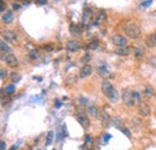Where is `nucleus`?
Returning a JSON list of instances; mask_svg holds the SVG:
<instances>
[{
	"label": "nucleus",
	"instance_id": "1",
	"mask_svg": "<svg viewBox=\"0 0 156 150\" xmlns=\"http://www.w3.org/2000/svg\"><path fill=\"white\" fill-rule=\"evenodd\" d=\"M121 98L124 101V103L129 107H133L136 105V97H135V93L129 89V88H125L122 89L121 91Z\"/></svg>",
	"mask_w": 156,
	"mask_h": 150
},
{
	"label": "nucleus",
	"instance_id": "2",
	"mask_svg": "<svg viewBox=\"0 0 156 150\" xmlns=\"http://www.w3.org/2000/svg\"><path fill=\"white\" fill-rule=\"evenodd\" d=\"M124 31L125 34L132 40H136L140 36V29L133 23H126L124 25Z\"/></svg>",
	"mask_w": 156,
	"mask_h": 150
},
{
	"label": "nucleus",
	"instance_id": "3",
	"mask_svg": "<svg viewBox=\"0 0 156 150\" xmlns=\"http://www.w3.org/2000/svg\"><path fill=\"white\" fill-rule=\"evenodd\" d=\"M76 116H77L78 123L83 126V129H88V127L90 126L89 119H88V116H87V114H85L84 111H82V109L77 108V109H76Z\"/></svg>",
	"mask_w": 156,
	"mask_h": 150
},
{
	"label": "nucleus",
	"instance_id": "4",
	"mask_svg": "<svg viewBox=\"0 0 156 150\" xmlns=\"http://www.w3.org/2000/svg\"><path fill=\"white\" fill-rule=\"evenodd\" d=\"M2 38H5L6 41L11 42L12 45H15V43H17V42H18L17 34H16L15 31H12V30H5V31L2 33Z\"/></svg>",
	"mask_w": 156,
	"mask_h": 150
},
{
	"label": "nucleus",
	"instance_id": "5",
	"mask_svg": "<svg viewBox=\"0 0 156 150\" xmlns=\"http://www.w3.org/2000/svg\"><path fill=\"white\" fill-rule=\"evenodd\" d=\"M112 42H113L114 46H117L118 48H119V47H126V45H127L126 38H124V36L120 35V34L114 35V36L112 38Z\"/></svg>",
	"mask_w": 156,
	"mask_h": 150
},
{
	"label": "nucleus",
	"instance_id": "6",
	"mask_svg": "<svg viewBox=\"0 0 156 150\" xmlns=\"http://www.w3.org/2000/svg\"><path fill=\"white\" fill-rule=\"evenodd\" d=\"M138 113H139L140 116H148L150 114V108H149V106H148L147 102L140 101L138 103Z\"/></svg>",
	"mask_w": 156,
	"mask_h": 150
},
{
	"label": "nucleus",
	"instance_id": "7",
	"mask_svg": "<svg viewBox=\"0 0 156 150\" xmlns=\"http://www.w3.org/2000/svg\"><path fill=\"white\" fill-rule=\"evenodd\" d=\"M91 19H93V10L90 7H85L83 10V17H82L83 24H89Z\"/></svg>",
	"mask_w": 156,
	"mask_h": 150
},
{
	"label": "nucleus",
	"instance_id": "8",
	"mask_svg": "<svg viewBox=\"0 0 156 150\" xmlns=\"http://www.w3.org/2000/svg\"><path fill=\"white\" fill-rule=\"evenodd\" d=\"M5 61L10 67H17L18 66V59L16 58V55H13L12 53H9L5 56Z\"/></svg>",
	"mask_w": 156,
	"mask_h": 150
},
{
	"label": "nucleus",
	"instance_id": "9",
	"mask_svg": "<svg viewBox=\"0 0 156 150\" xmlns=\"http://www.w3.org/2000/svg\"><path fill=\"white\" fill-rule=\"evenodd\" d=\"M113 89H114V87L112 85L111 82H108V80H102V83H101V90H102V93L106 95V96H108L109 93H111Z\"/></svg>",
	"mask_w": 156,
	"mask_h": 150
},
{
	"label": "nucleus",
	"instance_id": "10",
	"mask_svg": "<svg viewBox=\"0 0 156 150\" xmlns=\"http://www.w3.org/2000/svg\"><path fill=\"white\" fill-rule=\"evenodd\" d=\"M91 73H93V67H91L90 65L85 64V65L80 69V71H79V77H80V78H87V77H89Z\"/></svg>",
	"mask_w": 156,
	"mask_h": 150
},
{
	"label": "nucleus",
	"instance_id": "11",
	"mask_svg": "<svg viewBox=\"0 0 156 150\" xmlns=\"http://www.w3.org/2000/svg\"><path fill=\"white\" fill-rule=\"evenodd\" d=\"M100 120H101V123H102V125L103 126H109L111 124H112V118L109 116V114L106 112H102L100 114Z\"/></svg>",
	"mask_w": 156,
	"mask_h": 150
},
{
	"label": "nucleus",
	"instance_id": "12",
	"mask_svg": "<svg viewBox=\"0 0 156 150\" xmlns=\"http://www.w3.org/2000/svg\"><path fill=\"white\" fill-rule=\"evenodd\" d=\"M87 113H88L90 116H93V118H98V116H100V114H101L100 109H98L95 105L88 106V107H87Z\"/></svg>",
	"mask_w": 156,
	"mask_h": 150
},
{
	"label": "nucleus",
	"instance_id": "13",
	"mask_svg": "<svg viewBox=\"0 0 156 150\" xmlns=\"http://www.w3.org/2000/svg\"><path fill=\"white\" fill-rule=\"evenodd\" d=\"M66 49L69 51V52H77L78 49H79V43H78L77 41H69L67 43H66Z\"/></svg>",
	"mask_w": 156,
	"mask_h": 150
},
{
	"label": "nucleus",
	"instance_id": "14",
	"mask_svg": "<svg viewBox=\"0 0 156 150\" xmlns=\"http://www.w3.org/2000/svg\"><path fill=\"white\" fill-rule=\"evenodd\" d=\"M1 19H2V22H4L5 24L12 23V22H13V13H12V11H6V12H4Z\"/></svg>",
	"mask_w": 156,
	"mask_h": 150
},
{
	"label": "nucleus",
	"instance_id": "15",
	"mask_svg": "<svg viewBox=\"0 0 156 150\" xmlns=\"http://www.w3.org/2000/svg\"><path fill=\"white\" fill-rule=\"evenodd\" d=\"M69 30H70V34L71 35H73L75 38H79L80 36V29H79V27L76 25V24H71L70 25V28H69Z\"/></svg>",
	"mask_w": 156,
	"mask_h": 150
},
{
	"label": "nucleus",
	"instance_id": "16",
	"mask_svg": "<svg viewBox=\"0 0 156 150\" xmlns=\"http://www.w3.org/2000/svg\"><path fill=\"white\" fill-rule=\"evenodd\" d=\"M145 42H147V45H148V47H156V33H153L151 35H149L148 38L145 40Z\"/></svg>",
	"mask_w": 156,
	"mask_h": 150
},
{
	"label": "nucleus",
	"instance_id": "17",
	"mask_svg": "<svg viewBox=\"0 0 156 150\" xmlns=\"http://www.w3.org/2000/svg\"><path fill=\"white\" fill-rule=\"evenodd\" d=\"M130 52H131V49L126 46V47H119L115 49V53H117L118 55H129L130 54Z\"/></svg>",
	"mask_w": 156,
	"mask_h": 150
},
{
	"label": "nucleus",
	"instance_id": "18",
	"mask_svg": "<svg viewBox=\"0 0 156 150\" xmlns=\"http://www.w3.org/2000/svg\"><path fill=\"white\" fill-rule=\"evenodd\" d=\"M144 96L148 97V98L154 97V96H155V90H154V88L150 87V85H147L145 89H144Z\"/></svg>",
	"mask_w": 156,
	"mask_h": 150
},
{
	"label": "nucleus",
	"instance_id": "19",
	"mask_svg": "<svg viewBox=\"0 0 156 150\" xmlns=\"http://www.w3.org/2000/svg\"><path fill=\"white\" fill-rule=\"evenodd\" d=\"M112 102H118V100H119V94H118V91L115 90V88L109 93V95L107 96Z\"/></svg>",
	"mask_w": 156,
	"mask_h": 150
},
{
	"label": "nucleus",
	"instance_id": "20",
	"mask_svg": "<svg viewBox=\"0 0 156 150\" xmlns=\"http://www.w3.org/2000/svg\"><path fill=\"white\" fill-rule=\"evenodd\" d=\"M112 125H114V126H117L118 129H120V127H122V120L120 118H118V116H113L112 118Z\"/></svg>",
	"mask_w": 156,
	"mask_h": 150
},
{
	"label": "nucleus",
	"instance_id": "21",
	"mask_svg": "<svg viewBox=\"0 0 156 150\" xmlns=\"http://www.w3.org/2000/svg\"><path fill=\"white\" fill-rule=\"evenodd\" d=\"M98 73L101 77H108V76H111V73L107 71V69L105 67V66H100L98 69Z\"/></svg>",
	"mask_w": 156,
	"mask_h": 150
},
{
	"label": "nucleus",
	"instance_id": "22",
	"mask_svg": "<svg viewBox=\"0 0 156 150\" xmlns=\"http://www.w3.org/2000/svg\"><path fill=\"white\" fill-rule=\"evenodd\" d=\"M0 48H1V52H2V53H7V54L11 53V51H12V49L5 43V41H1V43H0Z\"/></svg>",
	"mask_w": 156,
	"mask_h": 150
},
{
	"label": "nucleus",
	"instance_id": "23",
	"mask_svg": "<svg viewBox=\"0 0 156 150\" xmlns=\"http://www.w3.org/2000/svg\"><path fill=\"white\" fill-rule=\"evenodd\" d=\"M135 56H136L137 59H142L144 56V49L142 47H136V49H135Z\"/></svg>",
	"mask_w": 156,
	"mask_h": 150
},
{
	"label": "nucleus",
	"instance_id": "24",
	"mask_svg": "<svg viewBox=\"0 0 156 150\" xmlns=\"http://www.w3.org/2000/svg\"><path fill=\"white\" fill-rule=\"evenodd\" d=\"M103 20H106V12L100 10L98 13V22H103Z\"/></svg>",
	"mask_w": 156,
	"mask_h": 150
},
{
	"label": "nucleus",
	"instance_id": "25",
	"mask_svg": "<svg viewBox=\"0 0 156 150\" xmlns=\"http://www.w3.org/2000/svg\"><path fill=\"white\" fill-rule=\"evenodd\" d=\"M20 78H22V77H20V73H16V72L11 73V80H12L13 83H17V82H20Z\"/></svg>",
	"mask_w": 156,
	"mask_h": 150
},
{
	"label": "nucleus",
	"instance_id": "26",
	"mask_svg": "<svg viewBox=\"0 0 156 150\" xmlns=\"http://www.w3.org/2000/svg\"><path fill=\"white\" fill-rule=\"evenodd\" d=\"M98 46H100V42L98 41H91L88 45V48L89 49H96V48H98Z\"/></svg>",
	"mask_w": 156,
	"mask_h": 150
},
{
	"label": "nucleus",
	"instance_id": "27",
	"mask_svg": "<svg viewBox=\"0 0 156 150\" xmlns=\"http://www.w3.org/2000/svg\"><path fill=\"white\" fill-rule=\"evenodd\" d=\"M52 142H53V132L49 131V132H48V134H47L46 144H47V145H51V144H52Z\"/></svg>",
	"mask_w": 156,
	"mask_h": 150
},
{
	"label": "nucleus",
	"instance_id": "28",
	"mask_svg": "<svg viewBox=\"0 0 156 150\" xmlns=\"http://www.w3.org/2000/svg\"><path fill=\"white\" fill-rule=\"evenodd\" d=\"M5 91H6V94H13V93H15V85H13V84L7 85L6 89H5Z\"/></svg>",
	"mask_w": 156,
	"mask_h": 150
},
{
	"label": "nucleus",
	"instance_id": "29",
	"mask_svg": "<svg viewBox=\"0 0 156 150\" xmlns=\"http://www.w3.org/2000/svg\"><path fill=\"white\" fill-rule=\"evenodd\" d=\"M79 102H80V106H87V107L90 106V105H89V103H90L89 100H87L85 97H79Z\"/></svg>",
	"mask_w": 156,
	"mask_h": 150
},
{
	"label": "nucleus",
	"instance_id": "30",
	"mask_svg": "<svg viewBox=\"0 0 156 150\" xmlns=\"http://www.w3.org/2000/svg\"><path fill=\"white\" fill-rule=\"evenodd\" d=\"M119 130L122 132L125 136H127L129 138H131V133H130V130H129V129H126V127H124V126H122V127H120Z\"/></svg>",
	"mask_w": 156,
	"mask_h": 150
},
{
	"label": "nucleus",
	"instance_id": "31",
	"mask_svg": "<svg viewBox=\"0 0 156 150\" xmlns=\"http://www.w3.org/2000/svg\"><path fill=\"white\" fill-rule=\"evenodd\" d=\"M30 58H31V59H37V58H39V51H37V49H33V51L30 52Z\"/></svg>",
	"mask_w": 156,
	"mask_h": 150
},
{
	"label": "nucleus",
	"instance_id": "32",
	"mask_svg": "<svg viewBox=\"0 0 156 150\" xmlns=\"http://www.w3.org/2000/svg\"><path fill=\"white\" fill-rule=\"evenodd\" d=\"M91 142H93V138H91V136L87 134V136H85V144H87V145H90V144H91Z\"/></svg>",
	"mask_w": 156,
	"mask_h": 150
},
{
	"label": "nucleus",
	"instance_id": "33",
	"mask_svg": "<svg viewBox=\"0 0 156 150\" xmlns=\"http://www.w3.org/2000/svg\"><path fill=\"white\" fill-rule=\"evenodd\" d=\"M149 64L156 69V56H151V58L149 59Z\"/></svg>",
	"mask_w": 156,
	"mask_h": 150
},
{
	"label": "nucleus",
	"instance_id": "34",
	"mask_svg": "<svg viewBox=\"0 0 156 150\" xmlns=\"http://www.w3.org/2000/svg\"><path fill=\"white\" fill-rule=\"evenodd\" d=\"M133 93H135V97H136V101H138V103H139V102L142 101V100H140V94H139L138 91H133Z\"/></svg>",
	"mask_w": 156,
	"mask_h": 150
},
{
	"label": "nucleus",
	"instance_id": "35",
	"mask_svg": "<svg viewBox=\"0 0 156 150\" xmlns=\"http://www.w3.org/2000/svg\"><path fill=\"white\" fill-rule=\"evenodd\" d=\"M90 59H91V56L89 55V54H85V56H83V58H82V61H84V62H85V61H89Z\"/></svg>",
	"mask_w": 156,
	"mask_h": 150
},
{
	"label": "nucleus",
	"instance_id": "36",
	"mask_svg": "<svg viewBox=\"0 0 156 150\" xmlns=\"http://www.w3.org/2000/svg\"><path fill=\"white\" fill-rule=\"evenodd\" d=\"M151 2H153V0H148V1H144V2H142V6H143V7H145V6H149V5H151Z\"/></svg>",
	"mask_w": 156,
	"mask_h": 150
},
{
	"label": "nucleus",
	"instance_id": "37",
	"mask_svg": "<svg viewBox=\"0 0 156 150\" xmlns=\"http://www.w3.org/2000/svg\"><path fill=\"white\" fill-rule=\"evenodd\" d=\"M12 7H13V10L17 11V10H20V4H17V2H13V4H12Z\"/></svg>",
	"mask_w": 156,
	"mask_h": 150
},
{
	"label": "nucleus",
	"instance_id": "38",
	"mask_svg": "<svg viewBox=\"0 0 156 150\" xmlns=\"http://www.w3.org/2000/svg\"><path fill=\"white\" fill-rule=\"evenodd\" d=\"M36 4L37 5H44V4H47V0H36Z\"/></svg>",
	"mask_w": 156,
	"mask_h": 150
},
{
	"label": "nucleus",
	"instance_id": "39",
	"mask_svg": "<svg viewBox=\"0 0 156 150\" xmlns=\"http://www.w3.org/2000/svg\"><path fill=\"white\" fill-rule=\"evenodd\" d=\"M54 102H55V107H57V108H59V107H61V102H60L59 100H55Z\"/></svg>",
	"mask_w": 156,
	"mask_h": 150
},
{
	"label": "nucleus",
	"instance_id": "40",
	"mask_svg": "<svg viewBox=\"0 0 156 150\" xmlns=\"http://www.w3.org/2000/svg\"><path fill=\"white\" fill-rule=\"evenodd\" d=\"M0 73H1V75H0V77H1V78H4V77H5V75H6V71H5L4 69H1V71H0Z\"/></svg>",
	"mask_w": 156,
	"mask_h": 150
},
{
	"label": "nucleus",
	"instance_id": "41",
	"mask_svg": "<svg viewBox=\"0 0 156 150\" xmlns=\"http://www.w3.org/2000/svg\"><path fill=\"white\" fill-rule=\"evenodd\" d=\"M1 150H5V148H6V145H5V142H1Z\"/></svg>",
	"mask_w": 156,
	"mask_h": 150
},
{
	"label": "nucleus",
	"instance_id": "42",
	"mask_svg": "<svg viewBox=\"0 0 156 150\" xmlns=\"http://www.w3.org/2000/svg\"><path fill=\"white\" fill-rule=\"evenodd\" d=\"M5 10V4H4V1L1 0V11H4Z\"/></svg>",
	"mask_w": 156,
	"mask_h": 150
},
{
	"label": "nucleus",
	"instance_id": "43",
	"mask_svg": "<svg viewBox=\"0 0 156 150\" xmlns=\"http://www.w3.org/2000/svg\"><path fill=\"white\" fill-rule=\"evenodd\" d=\"M109 138H111V136H109V134H106V136H105V139H106V142H107Z\"/></svg>",
	"mask_w": 156,
	"mask_h": 150
},
{
	"label": "nucleus",
	"instance_id": "44",
	"mask_svg": "<svg viewBox=\"0 0 156 150\" xmlns=\"http://www.w3.org/2000/svg\"><path fill=\"white\" fill-rule=\"evenodd\" d=\"M15 149H16V145H13V147H12V148H11L10 150H15Z\"/></svg>",
	"mask_w": 156,
	"mask_h": 150
},
{
	"label": "nucleus",
	"instance_id": "45",
	"mask_svg": "<svg viewBox=\"0 0 156 150\" xmlns=\"http://www.w3.org/2000/svg\"><path fill=\"white\" fill-rule=\"evenodd\" d=\"M155 113H156V108H155Z\"/></svg>",
	"mask_w": 156,
	"mask_h": 150
}]
</instances>
